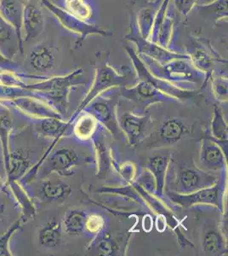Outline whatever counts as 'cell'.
Segmentation results:
<instances>
[{
    "instance_id": "1",
    "label": "cell",
    "mask_w": 228,
    "mask_h": 256,
    "mask_svg": "<svg viewBox=\"0 0 228 256\" xmlns=\"http://www.w3.org/2000/svg\"><path fill=\"white\" fill-rule=\"evenodd\" d=\"M137 82L136 72L129 66L116 67L110 64V54L107 52H99L95 54V73L90 88L84 98L78 105L77 114L96 96L109 90L128 88Z\"/></svg>"
},
{
    "instance_id": "6",
    "label": "cell",
    "mask_w": 228,
    "mask_h": 256,
    "mask_svg": "<svg viewBox=\"0 0 228 256\" xmlns=\"http://www.w3.org/2000/svg\"><path fill=\"white\" fill-rule=\"evenodd\" d=\"M118 89L119 95L132 102L135 108L138 110L139 114L147 113L151 106L158 104L182 102L179 99L165 94L144 80H137L131 86Z\"/></svg>"
},
{
    "instance_id": "7",
    "label": "cell",
    "mask_w": 228,
    "mask_h": 256,
    "mask_svg": "<svg viewBox=\"0 0 228 256\" xmlns=\"http://www.w3.org/2000/svg\"><path fill=\"white\" fill-rule=\"evenodd\" d=\"M185 52L194 67L206 74L208 80L211 74L216 71L217 64H228V61L215 49L211 41L206 38L190 36Z\"/></svg>"
},
{
    "instance_id": "19",
    "label": "cell",
    "mask_w": 228,
    "mask_h": 256,
    "mask_svg": "<svg viewBox=\"0 0 228 256\" xmlns=\"http://www.w3.org/2000/svg\"><path fill=\"white\" fill-rule=\"evenodd\" d=\"M200 162L209 172H226L227 153L212 138L204 137L200 140Z\"/></svg>"
},
{
    "instance_id": "40",
    "label": "cell",
    "mask_w": 228,
    "mask_h": 256,
    "mask_svg": "<svg viewBox=\"0 0 228 256\" xmlns=\"http://www.w3.org/2000/svg\"><path fill=\"white\" fill-rule=\"evenodd\" d=\"M171 4L176 12L187 18L195 10V7L200 4V0H171Z\"/></svg>"
},
{
    "instance_id": "29",
    "label": "cell",
    "mask_w": 228,
    "mask_h": 256,
    "mask_svg": "<svg viewBox=\"0 0 228 256\" xmlns=\"http://www.w3.org/2000/svg\"><path fill=\"white\" fill-rule=\"evenodd\" d=\"M62 222L58 218H51L38 230V244L46 250L59 247L62 240Z\"/></svg>"
},
{
    "instance_id": "35",
    "label": "cell",
    "mask_w": 228,
    "mask_h": 256,
    "mask_svg": "<svg viewBox=\"0 0 228 256\" xmlns=\"http://www.w3.org/2000/svg\"><path fill=\"white\" fill-rule=\"evenodd\" d=\"M195 9L203 16L213 19L216 26L219 20L228 19V0H213L208 4H198Z\"/></svg>"
},
{
    "instance_id": "23",
    "label": "cell",
    "mask_w": 228,
    "mask_h": 256,
    "mask_svg": "<svg viewBox=\"0 0 228 256\" xmlns=\"http://www.w3.org/2000/svg\"><path fill=\"white\" fill-rule=\"evenodd\" d=\"M130 236V233L124 238H117L106 230L91 238L92 240L89 245V250L94 251L97 256H119L123 251V248L127 245L129 240V238L124 239Z\"/></svg>"
},
{
    "instance_id": "31",
    "label": "cell",
    "mask_w": 228,
    "mask_h": 256,
    "mask_svg": "<svg viewBox=\"0 0 228 256\" xmlns=\"http://www.w3.org/2000/svg\"><path fill=\"white\" fill-rule=\"evenodd\" d=\"M104 128H101L95 134L91 143L95 152V165L97 166V176L105 177L111 168V148H107L103 138Z\"/></svg>"
},
{
    "instance_id": "9",
    "label": "cell",
    "mask_w": 228,
    "mask_h": 256,
    "mask_svg": "<svg viewBox=\"0 0 228 256\" xmlns=\"http://www.w3.org/2000/svg\"><path fill=\"white\" fill-rule=\"evenodd\" d=\"M124 49L128 54V56L130 58V61L132 62L137 80H144L148 82L165 94L179 99L182 102L187 99L192 98L193 96L196 95L197 90H183L182 88H178L170 82L157 78L156 76H153L148 71L133 47L126 44L124 46Z\"/></svg>"
},
{
    "instance_id": "36",
    "label": "cell",
    "mask_w": 228,
    "mask_h": 256,
    "mask_svg": "<svg viewBox=\"0 0 228 256\" xmlns=\"http://www.w3.org/2000/svg\"><path fill=\"white\" fill-rule=\"evenodd\" d=\"M116 172L124 186H130L133 183L137 176V166L135 163L126 160L119 162L115 158V154L111 152V168L110 170Z\"/></svg>"
},
{
    "instance_id": "37",
    "label": "cell",
    "mask_w": 228,
    "mask_h": 256,
    "mask_svg": "<svg viewBox=\"0 0 228 256\" xmlns=\"http://www.w3.org/2000/svg\"><path fill=\"white\" fill-rule=\"evenodd\" d=\"M211 82L212 95L220 104L228 102V80L226 74L214 71L209 78L208 82Z\"/></svg>"
},
{
    "instance_id": "41",
    "label": "cell",
    "mask_w": 228,
    "mask_h": 256,
    "mask_svg": "<svg viewBox=\"0 0 228 256\" xmlns=\"http://www.w3.org/2000/svg\"><path fill=\"white\" fill-rule=\"evenodd\" d=\"M18 68H19V64L16 62V61H13L6 58L0 50V71L16 72Z\"/></svg>"
},
{
    "instance_id": "42",
    "label": "cell",
    "mask_w": 228,
    "mask_h": 256,
    "mask_svg": "<svg viewBox=\"0 0 228 256\" xmlns=\"http://www.w3.org/2000/svg\"><path fill=\"white\" fill-rule=\"evenodd\" d=\"M157 228L160 232H163L166 228V218L164 214H159L157 218Z\"/></svg>"
},
{
    "instance_id": "22",
    "label": "cell",
    "mask_w": 228,
    "mask_h": 256,
    "mask_svg": "<svg viewBox=\"0 0 228 256\" xmlns=\"http://www.w3.org/2000/svg\"><path fill=\"white\" fill-rule=\"evenodd\" d=\"M72 187L61 180L43 178L35 196L43 202H63L72 195Z\"/></svg>"
},
{
    "instance_id": "15",
    "label": "cell",
    "mask_w": 228,
    "mask_h": 256,
    "mask_svg": "<svg viewBox=\"0 0 228 256\" xmlns=\"http://www.w3.org/2000/svg\"><path fill=\"white\" fill-rule=\"evenodd\" d=\"M37 82L32 84H26L21 78L15 86H20L25 89L36 90H70L78 86L85 84L84 78V70L78 68L71 73L66 76H53V77H43L38 76Z\"/></svg>"
},
{
    "instance_id": "8",
    "label": "cell",
    "mask_w": 228,
    "mask_h": 256,
    "mask_svg": "<svg viewBox=\"0 0 228 256\" xmlns=\"http://www.w3.org/2000/svg\"><path fill=\"white\" fill-rule=\"evenodd\" d=\"M176 30V18L171 0H162L148 40L165 49L181 52L174 46Z\"/></svg>"
},
{
    "instance_id": "11",
    "label": "cell",
    "mask_w": 228,
    "mask_h": 256,
    "mask_svg": "<svg viewBox=\"0 0 228 256\" xmlns=\"http://www.w3.org/2000/svg\"><path fill=\"white\" fill-rule=\"evenodd\" d=\"M220 177L212 172L199 168H183L180 169L174 180L172 192L189 194L192 192L214 186Z\"/></svg>"
},
{
    "instance_id": "27",
    "label": "cell",
    "mask_w": 228,
    "mask_h": 256,
    "mask_svg": "<svg viewBox=\"0 0 228 256\" xmlns=\"http://www.w3.org/2000/svg\"><path fill=\"white\" fill-rule=\"evenodd\" d=\"M33 165L26 150L22 148L9 150L8 166L5 170L8 183L20 182Z\"/></svg>"
},
{
    "instance_id": "3",
    "label": "cell",
    "mask_w": 228,
    "mask_h": 256,
    "mask_svg": "<svg viewBox=\"0 0 228 256\" xmlns=\"http://www.w3.org/2000/svg\"><path fill=\"white\" fill-rule=\"evenodd\" d=\"M61 138H55L49 150L45 152L44 158L38 168V177L44 178L49 175H59L61 177H71L77 172V169L83 165V160L74 148L60 147L54 148L55 144Z\"/></svg>"
},
{
    "instance_id": "33",
    "label": "cell",
    "mask_w": 228,
    "mask_h": 256,
    "mask_svg": "<svg viewBox=\"0 0 228 256\" xmlns=\"http://www.w3.org/2000/svg\"><path fill=\"white\" fill-rule=\"evenodd\" d=\"M87 214L88 212L84 210L77 208L67 210L62 220V227L65 232L69 236L84 235Z\"/></svg>"
},
{
    "instance_id": "44",
    "label": "cell",
    "mask_w": 228,
    "mask_h": 256,
    "mask_svg": "<svg viewBox=\"0 0 228 256\" xmlns=\"http://www.w3.org/2000/svg\"><path fill=\"white\" fill-rule=\"evenodd\" d=\"M5 188V182L3 181V178L1 177V175H0V193H2V192H4Z\"/></svg>"
},
{
    "instance_id": "25",
    "label": "cell",
    "mask_w": 228,
    "mask_h": 256,
    "mask_svg": "<svg viewBox=\"0 0 228 256\" xmlns=\"http://www.w3.org/2000/svg\"><path fill=\"white\" fill-rule=\"evenodd\" d=\"M0 50L6 58L15 61L17 54L23 55L24 44L14 26L0 16Z\"/></svg>"
},
{
    "instance_id": "16",
    "label": "cell",
    "mask_w": 228,
    "mask_h": 256,
    "mask_svg": "<svg viewBox=\"0 0 228 256\" xmlns=\"http://www.w3.org/2000/svg\"><path fill=\"white\" fill-rule=\"evenodd\" d=\"M162 0H134L130 7V24L142 38L149 40Z\"/></svg>"
},
{
    "instance_id": "13",
    "label": "cell",
    "mask_w": 228,
    "mask_h": 256,
    "mask_svg": "<svg viewBox=\"0 0 228 256\" xmlns=\"http://www.w3.org/2000/svg\"><path fill=\"white\" fill-rule=\"evenodd\" d=\"M125 40L131 42L136 46V52L138 55H144L149 58L153 59L159 64H165L168 62L179 58H189L188 54L184 52H175L171 50L165 49L154 44L148 40L142 38L139 34L136 28L130 25L129 32L125 35Z\"/></svg>"
},
{
    "instance_id": "10",
    "label": "cell",
    "mask_w": 228,
    "mask_h": 256,
    "mask_svg": "<svg viewBox=\"0 0 228 256\" xmlns=\"http://www.w3.org/2000/svg\"><path fill=\"white\" fill-rule=\"evenodd\" d=\"M117 95L112 94V96H106V94H101L82 110L95 117L100 125L109 132L113 137H117L118 134L121 132L117 120Z\"/></svg>"
},
{
    "instance_id": "38",
    "label": "cell",
    "mask_w": 228,
    "mask_h": 256,
    "mask_svg": "<svg viewBox=\"0 0 228 256\" xmlns=\"http://www.w3.org/2000/svg\"><path fill=\"white\" fill-rule=\"evenodd\" d=\"M26 222H27L26 220L22 216H20V218H18L17 220L14 222L3 234L0 235V256H13L9 248L10 240L12 236H14V234L17 232Z\"/></svg>"
},
{
    "instance_id": "5",
    "label": "cell",
    "mask_w": 228,
    "mask_h": 256,
    "mask_svg": "<svg viewBox=\"0 0 228 256\" xmlns=\"http://www.w3.org/2000/svg\"><path fill=\"white\" fill-rule=\"evenodd\" d=\"M226 187L227 178L226 174H224L223 177L219 178L217 183L208 188L192 192L189 194H178L172 192H166L165 194L170 201L178 205L179 207L190 208L198 205H208L217 207L221 212L224 214Z\"/></svg>"
},
{
    "instance_id": "14",
    "label": "cell",
    "mask_w": 228,
    "mask_h": 256,
    "mask_svg": "<svg viewBox=\"0 0 228 256\" xmlns=\"http://www.w3.org/2000/svg\"><path fill=\"white\" fill-rule=\"evenodd\" d=\"M191 126L184 120L180 118H168L161 123L158 130L148 138L149 147H166L179 143L186 136L190 134Z\"/></svg>"
},
{
    "instance_id": "18",
    "label": "cell",
    "mask_w": 228,
    "mask_h": 256,
    "mask_svg": "<svg viewBox=\"0 0 228 256\" xmlns=\"http://www.w3.org/2000/svg\"><path fill=\"white\" fill-rule=\"evenodd\" d=\"M45 28V18L40 6L33 0H25L21 16V34L23 43L39 37Z\"/></svg>"
},
{
    "instance_id": "32",
    "label": "cell",
    "mask_w": 228,
    "mask_h": 256,
    "mask_svg": "<svg viewBox=\"0 0 228 256\" xmlns=\"http://www.w3.org/2000/svg\"><path fill=\"white\" fill-rule=\"evenodd\" d=\"M61 7L84 22L95 24V6L90 0H61Z\"/></svg>"
},
{
    "instance_id": "43",
    "label": "cell",
    "mask_w": 228,
    "mask_h": 256,
    "mask_svg": "<svg viewBox=\"0 0 228 256\" xmlns=\"http://www.w3.org/2000/svg\"><path fill=\"white\" fill-rule=\"evenodd\" d=\"M6 212V202L0 193V222L3 220Z\"/></svg>"
},
{
    "instance_id": "30",
    "label": "cell",
    "mask_w": 228,
    "mask_h": 256,
    "mask_svg": "<svg viewBox=\"0 0 228 256\" xmlns=\"http://www.w3.org/2000/svg\"><path fill=\"white\" fill-rule=\"evenodd\" d=\"M24 3L25 0H0V16L14 26L22 43L23 40L21 34V16Z\"/></svg>"
},
{
    "instance_id": "28",
    "label": "cell",
    "mask_w": 228,
    "mask_h": 256,
    "mask_svg": "<svg viewBox=\"0 0 228 256\" xmlns=\"http://www.w3.org/2000/svg\"><path fill=\"white\" fill-rule=\"evenodd\" d=\"M35 134L48 138H61L69 135L72 123L70 120L64 122L62 118L47 117L34 122Z\"/></svg>"
},
{
    "instance_id": "20",
    "label": "cell",
    "mask_w": 228,
    "mask_h": 256,
    "mask_svg": "<svg viewBox=\"0 0 228 256\" xmlns=\"http://www.w3.org/2000/svg\"><path fill=\"white\" fill-rule=\"evenodd\" d=\"M26 62L37 73L48 74L52 71L56 64V50L48 41L39 42L29 50Z\"/></svg>"
},
{
    "instance_id": "34",
    "label": "cell",
    "mask_w": 228,
    "mask_h": 256,
    "mask_svg": "<svg viewBox=\"0 0 228 256\" xmlns=\"http://www.w3.org/2000/svg\"><path fill=\"white\" fill-rule=\"evenodd\" d=\"M211 138L220 146L228 148V123L226 122L223 110L220 105H214L211 126Z\"/></svg>"
},
{
    "instance_id": "4",
    "label": "cell",
    "mask_w": 228,
    "mask_h": 256,
    "mask_svg": "<svg viewBox=\"0 0 228 256\" xmlns=\"http://www.w3.org/2000/svg\"><path fill=\"white\" fill-rule=\"evenodd\" d=\"M54 16L58 24L63 30L71 34L76 38L75 49L81 47L84 40L91 36L112 37L113 32L102 30L95 24H87L79 20L74 16L66 12L61 6L53 3L51 0H38Z\"/></svg>"
},
{
    "instance_id": "12",
    "label": "cell",
    "mask_w": 228,
    "mask_h": 256,
    "mask_svg": "<svg viewBox=\"0 0 228 256\" xmlns=\"http://www.w3.org/2000/svg\"><path fill=\"white\" fill-rule=\"evenodd\" d=\"M0 102L8 108H14L20 116L28 118L33 122L47 117H57L63 119V116H61L48 104L34 96L21 95L11 98H0Z\"/></svg>"
},
{
    "instance_id": "39",
    "label": "cell",
    "mask_w": 228,
    "mask_h": 256,
    "mask_svg": "<svg viewBox=\"0 0 228 256\" xmlns=\"http://www.w3.org/2000/svg\"><path fill=\"white\" fill-rule=\"evenodd\" d=\"M107 230V222L103 216L98 214H88L84 226V234L91 238Z\"/></svg>"
},
{
    "instance_id": "26",
    "label": "cell",
    "mask_w": 228,
    "mask_h": 256,
    "mask_svg": "<svg viewBox=\"0 0 228 256\" xmlns=\"http://www.w3.org/2000/svg\"><path fill=\"white\" fill-rule=\"evenodd\" d=\"M171 162V154H156L148 158L146 166L154 180L155 195L162 199L165 198V181Z\"/></svg>"
},
{
    "instance_id": "2",
    "label": "cell",
    "mask_w": 228,
    "mask_h": 256,
    "mask_svg": "<svg viewBox=\"0 0 228 256\" xmlns=\"http://www.w3.org/2000/svg\"><path fill=\"white\" fill-rule=\"evenodd\" d=\"M138 56L152 74L183 90L203 89L208 83L206 74L194 67L190 59H176L159 64L146 56Z\"/></svg>"
},
{
    "instance_id": "24",
    "label": "cell",
    "mask_w": 228,
    "mask_h": 256,
    "mask_svg": "<svg viewBox=\"0 0 228 256\" xmlns=\"http://www.w3.org/2000/svg\"><path fill=\"white\" fill-rule=\"evenodd\" d=\"M201 245L203 251L208 256H223L228 253V236L221 227L206 224L203 230Z\"/></svg>"
},
{
    "instance_id": "17",
    "label": "cell",
    "mask_w": 228,
    "mask_h": 256,
    "mask_svg": "<svg viewBox=\"0 0 228 256\" xmlns=\"http://www.w3.org/2000/svg\"><path fill=\"white\" fill-rule=\"evenodd\" d=\"M117 120L119 130L124 135L130 147H136L146 138V132L150 122V116L145 114H136L126 111L118 114Z\"/></svg>"
},
{
    "instance_id": "21",
    "label": "cell",
    "mask_w": 228,
    "mask_h": 256,
    "mask_svg": "<svg viewBox=\"0 0 228 256\" xmlns=\"http://www.w3.org/2000/svg\"><path fill=\"white\" fill-rule=\"evenodd\" d=\"M69 120L72 123L70 134L81 144L91 142L96 132L103 128L95 117L84 110L77 114H72Z\"/></svg>"
}]
</instances>
